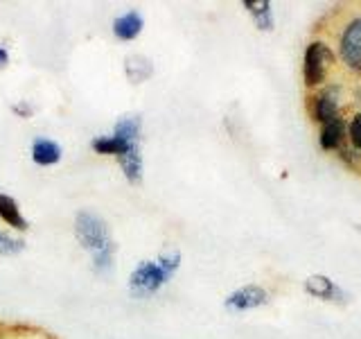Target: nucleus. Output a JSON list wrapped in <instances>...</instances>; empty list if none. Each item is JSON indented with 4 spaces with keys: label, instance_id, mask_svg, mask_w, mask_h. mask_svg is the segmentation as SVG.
Masks as SVG:
<instances>
[{
    "label": "nucleus",
    "instance_id": "0eeeda50",
    "mask_svg": "<svg viewBox=\"0 0 361 339\" xmlns=\"http://www.w3.org/2000/svg\"><path fill=\"white\" fill-rule=\"evenodd\" d=\"M345 136H348V124L343 122L341 116H338V118H334V120L323 124V129H321V147H323V150H338V147L343 145Z\"/></svg>",
    "mask_w": 361,
    "mask_h": 339
},
{
    "label": "nucleus",
    "instance_id": "f3484780",
    "mask_svg": "<svg viewBox=\"0 0 361 339\" xmlns=\"http://www.w3.org/2000/svg\"><path fill=\"white\" fill-rule=\"evenodd\" d=\"M348 138H350V145H353L357 152H361V111L355 113L348 122Z\"/></svg>",
    "mask_w": 361,
    "mask_h": 339
},
{
    "label": "nucleus",
    "instance_id": "2eb2a0df",
    "mask_svg": "<svg viewBox=\"0 0 361 339\" xmlns=\"http://www.w3.org/2000/svg\"><path fill=\"white\" fill-rule=\"evenodd\" d=\"M113 136H118V138L127 141L129 145H138L140 120L138 118H124V120H120L118 127H116V133H113Z\"/></svg>",
    "mask_w": 361,
    "mask_h": 339
},
{
    "label": "nucleus",
    "instance_id": "f8f14e48",
    "mask_svg": "<svg viewBox=\"0 0 361 339\" xmlns=\"http://www.w3.org/2000/svg\"><path fill=\"white\" fill-rule=\"evenodd\" d=\"M305 290H307L312 297H319V299H332V297H336L334 282L327 276H310L307 282H305Z\"/></svg>",
    "mask_w": 361,
    "mask_h": 339
},
{
    "label": "nucleus",
    "instance_id": "9b49d317",
    "mask_svg": "<svg viewBox=\"0 0 361 339\" xmlns=\"http://www.w3.org/2000/svg\"><path fill=\"white\" fill-rule=\"evenodd\" d=\"M133 145H129L127 141L118 138V136H102V138H95L93 141V150L97 154H116V156H122L124 152H129Z\"/></svg>",
    "mask_w": 361,
    "mask_h": 339
},
{
    "label": "nucleus",
    "instance_id": "6e6552de",
    "mask_svg": "<svg viewBox=\"0 0 361 339\" xmlns=\"http://www.w3.org/2000/svg\"><path fill=\"white\" fill-rule=\"evenodd\" d=\"M142 30V16L138 11H127L124 16L113 20V32H116V37L122 39V41H131L140 34Z\"/></svg>",
    "mask_w": 361,
    "mask_h": 339
},
{
    "label": "nucleus",
    "instance_id": "7ed1b4c3",
    "mask_svg": "<svg viewBox=\"0 0 361 339\" xmlns=\"http://www.w3.org/2000/svg\"><path fill=\"white\" fill-rule=\"evenodd\" d=\"M336 61L334 52L330 50V45H325L321 41H314L307 45L305 50V66H302V75H305V84L310 88L321 86L327 77L330 66Z\"/></svg>",
    "mask_w": 361,
    "mask_h": 339
},
{
    "label": "nucleus",
    "instance_id": "dca6fc26",
    "mask_svg": "<svg viewBox=\"0 0 361 339\" xmlns=\"http://www.w3.org/2000/svg\"><path fill=\"white\" fill-rule=\"evenodd\" d=\"M244 7H251L253 16L257 18V25L262 30H269L271 28V9H269V3H244Z\"/></svg>",
    "mask_w": 361,
    "mask_h": 339
},
{
    "label": "nucleus",
    "instance_id": "423d86ee",
    "mask_svg": "<svg viewBox=\"0 0 361 339\" xmlns=\"http://www.w3.org/2000/svg\"><path fill=\"white\" fill-rule=\"evenodd\" d=\"M312 116H314L316 122H323V124L338 118V97L334 93V88H325L314 97Z\"/></svg>",
    "mask_w": 361,
    "mask_h": 339
},
{
    "label": "nucleus",
    "instance_id": "f257e3e1",
    "mask_svg": "<svg viewBox=\"0 0 361 339\" xmlns=\"http://www.w3.org/2000/svg\"><path fill=\"white\" fill-rule=\"evenodd\" d=\"M336 48L338 59H341L348 71L361 75V14H353L341 23L336 37Z\"/></svg>",
    "mask_w": 361,
    "mask_h": 339
},
{
    "label": "nucleus",
    "instance_id": "f03ea898",
    "mask_svg": "<svg viewBox=\"0 0 361 339\" xmlns=\"http://www.w3.org/2000/svg\"><path fill=\"white\" fill-rule=\"evenodd\" d=\"M75 235H77L79 244H82L84 249H88V251L102 254V251H106V249H111L106 224L95 213L82 210V213L77 215V220H75Z\"/></svg>",
    "mask_w": 361,
    "mask_h": 339
},
{
    "label": "nucleus",
    "instance_id": "ddd939ff",
    "mask_svg": "<svg viewBox=\"0 0 361 339\" xmlns=\"http://www.w3.org/2000/svg\"><path fill=\"white\" fill-rule=\"evenodd\" d=\"M0 218L14 226V229H27V222L20 218L16 201L7 195H0Z\"/></svg>",
    "mask_w": 361,
    "mask_h": 339
},
{
    "label": "nucleus",
    "instance_id": "39448f33",
    "mask_svg": "<svg viewBox=\"0 0 361 339\" xmlns=\"http://www.w3.org/2000/svg\"><path fill=\"white\" fill-rule=\"evenodd\" d=\"M269 299V294L257 287V285H246L242 290L233 292L228 299H226V305H228L231 310H253V308H259V305H264Z\"/></svg>",
    "mask_w": 361,
    "mask_h": 339
},
{
    "label": "nucleus",
    "instance_id": "4468645a",
    "mask_svg": "<svg viewBox=\"0 0 361 339\" xmlns=\"http://www.w3.org/2000/svg\"><path fill=\"white\" fill-rule=\"evenodd\" d=\"M127 75L133 84H140L142 79L152 75V61L145 56H129L127 59Z\"/></svg>",
    "mask_w": 361,
    "mask_h": 339
},
{
    "label": "nucleus",
    "instance_id": "9d476101",
    "mask_svg": "<svg viewBox=\"0 0 361 339\" xmlns=\"http://www.w3.org/2000/svg\"><path fill=\"white\" fill-rule=\"evenodd\" d=\"M118 158H120V165L124 170V174H127V179L131 181V184H138V181L142 179V156H140L138 145H133L129 152H124Z\"/></svg>",
    "mask_w": 361,
    "mask_h": 339
},
{
    "label": "nucleus",
    "instance_id": "1a4fd4ad",
    "mask_svg": "<svg viewBox=\"0 0 361 339\" xmlns=\"http://www.w3.org/2000/svg\"><path fill=\"white\" fill-rule=\"evenodd\" d=\"M32 158L39 165H54L61 158V147L48 138H39L32 147Z\"/></svg>",
    "mask_w": 361,
    "mask_h": 339
},
{
    "label": "nucleus",
    "instance_id": "6ab92c4d",
    "mask_svg": "<svg viewBox=\"0 0 361 339\" xmlns=\"http://www.w3.org/2000/svg\"><path fill=\"white\" fill-rule=\"evenodd\" d=\"M7 61H9V56H7V52L0 48V68H5L7 66Z\"/></svg>",
    "mask_w": 361,
    "mask_h": 339
},
{
    "label": "nucleus",
    "instance_id": "20e7f679",
    "mask_svg": "<svg viewBox=\"0 0 361 339\" xmlns=\"http://www.w3.org/2000/svg\"><path fill=\"white\" fill-rule=\"evenodd\" d=\"M169 278L167 271L156 263H142L131 274V287L138 294H152Z\"/></svg>",
    "mask_w": 361,
    "mask_h": 339
},
{
    "label": "nucleus",
    "instance_id": "a211bd4d",
    "mask_svg": "<svg viewBox=\"0 0 361 339\" xmlns=\"http://www.w3.org/2000/svg\"><path fill=\"white\" fill-rule=\"evenodd\" d=\"M23 249L20 240H11L5 233H0V254H16Z\"/></svg>",
    "mask_w": 361,
    "mask_h": 339
}]
</instances>
